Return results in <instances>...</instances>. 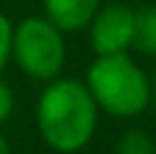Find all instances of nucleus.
I'll use <instances>...</instances> for the list:
<instances>
[{
	"label": "nucleus",
	"instance_id": "f257e3e1",
	"mask_svg": "<svg viewBox=\"0 0 156 154\" xmlns=\"http://www.w3.org/2000/svg\"><path fill=\"white\" fill-rule=\"evenodd\" d=\"M36 123L44 144L59 154H74L90 144L97 128V105L80 80H51L41 93Z\"/></svg>",
	"mask_w": 156,
	"mask_h": 154
},
{
	"label": "nucleus",
	"instance_id": "f03ea898",
	"mask_svg": "<svg viewBox=\"0 0 156 154\" xmlns=\"http://www.w3.org/2000/svg\"><path fill=\"white\" fill-rule=\"evenodd\" d=\"M84 87L90 90L97 111L115 118H133L151 105L148 77L128 51L97 57L87 69Z\"/></svg>",
	"mask_w": 156,
	"mask_h": 154
},
{
	"label": "nucleus",
	"instance_id": "7ed1b4c3",
	"mask_svg": "<svg viewBox=\"0 0 156 154\" xmlns=\"http://www.w3.org/2000/svg\"><path fill=\"white\" fill-rule=\"evenodd\" d=\"M23 75L34 80H56L67 59L64 31H59L46 16H28L13 26V57Z\"/></svg>",
	"mask_w": 156,
	"mask_h": 154
},
{
	"label": "nucleus",
	"instance_id": "20e7f679",
	"mask_svg": "<svg viewBox=\"0 0 156 154\" xmlns=\"http://www.w3.org/2000/svg\"><path fill=\"white\" fill-rule=\"evenodd\" d=\"M90 41L97 57L102 54H123L133 46L136 31V10L128 5L113 3L97 8L95 18L90 21Z\"/></svg>",
	"mask_w": 156,
	"mask_h": 154
},
{
	"label": "nucleus",
	"instance_id": "39448f33",
	"mask_svg": "<svg viewBox=\"0 0 156 154\" xmlns=\"http://www.w3.org/2000/svg\"><path fill=\"white\" fill-rule=\"evenodd\" d=\"M100 0H44V16L59 31H82L95 18Z\"/></svg>",
	"mask_w": 156,
	"mask_h": 154
},
{
	"label": "nucleus",
	"instance_id": "423d86ee",
	"mask_svg": "<svg viewBox=\"0 0 156 154\" xmlns=\"http://www.w3.org/2000/svg\"><path fill=\"white\" fill-rule=\"evenodd\" d=\"M133 46L141 54L156 57V5H146V8L136 10Z\"/></svg>",
	"mask_w": 156,
	"mask_h": 154
},
{
	"label": "nucleus",
	"instance_id": "0eeeda50",
	"mask_svg": "<svg viewBox=\"0 0 156 154\" xmlns=\"http://www.w3.org/2000/svg\"><path fill=\"white\" fill-rule=\"evenodd\" d=\"M115 154H156V144L141 128H128L115 144Z\"/></svg>",
	"mask_w": 156,
	"mask_h": 154
},
{
	"label": "nucleus",
	"instance_id": "6e6552de",
	"mask_svg": "<svg viewBox=\"0 0 156 154\" xmlns=\"http://www.w3.org/2000/svg\"><path fill=\"white\" fill-rule=\"evenodd\" d=\"M13 57V23L8 16L0 13V72L8 67Z\"/></svg>",
	"mask_w": 156,
	"mask_h": 154
},
{
	"label": "nucleus",
	"instance_id": "1a4fd4ad",
	"mask_svg": "<svg viewBox=\"0 0 156 154\" xmlns=\"http://www.w3.org/2000/svg\"><path fill=\"white\" fill-rule=\"evenodd\" d=\"M13 113V90L5 80H0V123L8 121Z\"/></svg>",
	"mask_w": 156,
	"mask_h": 154
},
{
	"label": "nucleus",
	"instance_id": "9d476101",
	"mask_svg": "<svg viewBox=\"0 0 156 154\" xmlns=\"http://www.w3.org/2000/svg\"><path fill=\"white\" fill-rule=\"evenodd\" d=\"M0 154H10V146H8V139L0 134Z\"/></svg>",
	"mask_w": 156,
	"mask_h": 154
},
{
	"label": "nucleus",
	"instance_id": "9b49d317",
	"mask_svg": "<svg viewBox=\"0 0 156 154\" xmlns=\"http://www.w3.org/2000/svg\"><path fill=\"white\" fill-rule=\"evenodd\" d=\"M148 87H151V103L156 105V72H154V80H148Z\"/></svg>",
	"mask_w": 156,
	"mask_h": 154
}]
</instances>
